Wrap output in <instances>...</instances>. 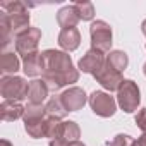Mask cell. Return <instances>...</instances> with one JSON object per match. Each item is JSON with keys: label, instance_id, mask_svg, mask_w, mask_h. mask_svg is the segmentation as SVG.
<instances>
[{"label": "cell", "instance_id": "19", "mask_svg": "<svg viewBox=\"0 0 146 146\" xmlns=\"http://www.w3.org/2000/svg\"><path fill=\"white\" fill-rule=\"evenodd\" d=\"M45 108H46V115H48V117H55V119H60V120L69 113V112L64 108V105H62L60 95H58V96H50L48 102H46V105H45Z\"/></svg>", "mask_w": 146, "mask_h": 146}, {"label": "cell", "instance_id": "24", "mask_svg": "<svg viewBox=\"0 0 146 146\" xmlns=\"http://www.w3.org/2000/svg\"><path fill=\"white\" fill-rule=\"evenodd\" d=\"M136 124H137V127L146 134V107L144 108H141L139 112H137V115H136Z\"/></svg>", "mask_w": 146, "mask_h": 146}, {"label": "cell", "instance_id": "18", "mask_svg": "<svg viewBox=\"0 0 146 146\" xmlns=\"http://www.w3.org/2000/svg\"><path fill=\"white\" fill-rule=\"evenodd\" d=\"M79 136H81L79 125L74 120H65L60 125V134L57 139H62L65 143H74V141H79Z\"/></svg>", "mask_w": 146, "mask_h": 146}, {"label": "cell", "instance_id": "11", "mask_svg": "<svg viewBox=\"0 0 146 146\" xmlns=\"http://www.w3.org/2000/svg\"><path fill=\"white\" fill-rule=\"evenodd\" d=\"M23 70L28 78H36L43 76L45 70V60H43V52H35L31 55L23 57Z\"/></svg>", "mask_w": 146, "mask_h": 146}, {"label": "cell", "instance_id": "14", "mask_svg": "<svg viewBox=\"0 0 146 146\" xmlns=\"http://www.w3.org/2000/svg\"><path fill=\"white\" fill-rule=\"evenodd\" d=\"M48 86L43 79H35L29 83V90H28V100L33 105H43V102L48 98Z\"/></svg>", "mask_w": 146, "mask_h": 146}, {"label": "cell", "instance_id": "28", "mask_svg": "<svg viewBox=\"0 0 146 146\" xmlns=\"http://www.w3.org/2000/svg\"><path fill=\"white\" fill-rule=\"evenodd\" d=\"M141 31H143V35L146 36V19H144V21L141 23Z\"/></svg>", "mask_w": 146, "mask_h": 146}, {"label": "cell", "instance_id": "22", "mask_svg": "<svg viewBox=\"0 0 146 146\" xmlns=\"http://www.w3.org/2000/svg\"><path fill=\"white\" fill-rule=\"evenodd\" d=\"M78 14H79V19L81 21H91L95 17V7L91 2H76L74 4Z\"/></svg>", "mask_w": 146, "mask_h": 146}, {"label": "cell", "instance_id": "10", "mask_svg": "<svg viewBox=\"0 0 146 146\" xmlns=\"http://www.w3.org/2000/svg\"><path fill=\"white\" fill-rule=\"evenodd\" d=\"M105 60H107V57H105L103 52L95 50V48H90V50L81 57V60H79V64H78V69L83 70V72H86V74H93V76H95L96 72L105 65Z\"/></svg>", "mask_w": 146, "mask_h": 146}, {"label": "cell", "instance_id": "20", "mask_svg": "<svg viewBox=\"0 0 146 146\" xmlns=\"http://www.w3.org/2000/svg\"><path fill=\"white\" fill-rule=\"evenodd\" d=\"M107 64H110L113 69H117L119 72H122V70H125L127 65H129V57H127V53L122 52V50H113V52H110V53L107 55Z\"/></svg>", "mask_w": 146, "mask_h": 146}, {"label": "cell", "instance_id": "3", "mask_svg": "<svg viewBox=\"0 0 146 146\" xmlns=\"http://www.w3.org/2000/svg\"><path fill=\"white\" fill-rule=\"evenodd\" d=\"M117 103L125 113L136 112L141 103V91L137 83H134L132 79H124V83L117 91Z\"/></svg>", "mask_w": 146, "mask_h": 146}, {"label": "cell", "instance_id": "1", "mask_svg": "<svg viewBox=\"0 0 146 146\" xmlns=\"http://www.w3.org/2000/svg\"><path fill=\"white\" fill-rule=\"evenodd\" d=\"M45 70H43V81L46 83L50 91H58L64 86L72 83H78L79 79V69L74 67L72 58L67 52L60 50H45L43 52Z\"/></svg>", "mask_w": 146, "mask_h": 146}, {"label": "cell", "instance_id": "26", "mask_svg": "<svg viewBox=\"0 0 146 146\" xmlns=\"http://www.w3.org/2000/svg\"><path fill=\"white\" fill-rule=\"evenodd\" d=\"M0 146H12V143L7 141V139H2V141H0Z\"/></svg>", "mask_w": 146, "mask_h": 146}, {"label": "cell", "instance_id": "13", "mask_svg": "<svg viewBox=\"0 0 146 146\" xmlns=\"http://www.w3.org/2000/svg\"><path fill=\"white\" fill-rule=\"evenodd\" d=\"M23 115H24V107L21 105V102L4 100L0 105V119L5 122H14L17 119H23Z\"/></svg>", "mask_w": 146, "mask_h": 146}, {"label": "cell", "instance_id": "8", "mask_svg": "<svg viewBox=\"0 0 146 146\" xmlns=\"http://www.w3.org/2000/svg\"><path fill=\"white\" fill-rule=\"evenodd\" d=\"M95 79H96V83L102 84V88H105L108 91H119L120 84L124 83L122 72H119L110 64H107V60H105V65L95 74Z\"/></svg>", "mask_w": 146, "mask_h": 146}, {"label": "cell", "instance_id": "7", "mask_svg": "<svg viewBox=\"0 0 146 146\" xmlns=\"http://www.w3.org/2000/svg\"><path fill=\"white\" fill-rule=\"evenodd\" d=\"M41 40V31L40 28L31 26L28 31H24L23 35H19L16 38V53L17 55H31L35 52H38V45Z\"/></svg>", "mask_w": 146, "mask_h": 146}, {"label": "cell", "instance_id": "5", "mask_svg": "<svg viewBox=\"0 0 146 146\" xmlns=\"http://www.w3.org/2000/svg\"><path fill=\"white\" fill-rule=\"evenodd\" d=\"M90 38H91V48L100 50L103 53L110 52L112 48V28L108 23L96 19L90 26Z\"/></svg>", "mask_w": 146, "mask_h": 146}, {"label": "cell", "instance_id": "25", "mask_svg": "<svg viewBox=\"0 0 146 146\" xmlns=\"http://www.w3.org/2000/svg\"><path fill=\"white\" fill-rule=\"evenodd\" d=\"M132 146H146V134L143 132V134L134 141V144H132Z\"/></svg>", "mask_w": 146, "mask_h": 146}, {"label": "cell", "instance_id": "16", "mask_svg": "<svg viewBox=\"0 0 146 146\" xmlns=\"http://www.w3.org/2000/svg\"><path fill=\"white\" fill-rule=\"evenodd\" d=\"M21 69V60L14 52H4L0 58V72L4 76H16V72Z\"/></svg>", "mask_w": 146, "mask_h": 146}, {"label": "cell", "instance_id": "15", "mask_svg": "<svg viewBox=\"0 0 146 146\" xmlns=\"http://www.w3.org/2000/svg\"><path fill=\"white\" fill-rule=\"evenodd\" d=\"M79 21H81V19H79V14H78L74 4H72V5H65V7H62V9L57 12V23L62 26V29L76 28Z\"/></svg>", "mask_w": 146, "mask_h": 146}, {"label": "cell", "instance_id": "23", "mask_svg": "<svg viewBox=\"0 0 146 146\" xmlns=\"http://www.w3.org/2000/svg\"><path fill=\"white\" fill-rule=\"evenodd\" d=\"M132 144H134V139L129 134H117L110 143V146H132Z\"/></svg>", "mask_w": 146, "mask_h": 146}, {"label": "cell", "instance_id": "21", "mask_svg": "<svg viewBox=\"0 0 146 146\" xmlns=\"http://www.w3.org/2000/svg\"><path fill=\"white\" fill-rule=\"evenodd\" d=\"M60 119H55V117H46L45 120V137H48L50 141L57 139L58 134H60Z\"/></svg>", "mask_w": 146, "mask_h": 146}, {"label": "cell", "instance_id": "29", "mask_svg": "<svg viewBox=\"0 0 146 146\" xmlns=\"http://www.w3.org/2000/svg\"><path fill=\"white\" fill-rule=\"evenodd\" d=\"M143 72H144V76H146V62H144V65H143Z\"/></svg>", "mask_w": 146, "mask_h": 146}, {"label": "cell", "instance_id": "4", "mask_svg": "<svg viewBox=\"0 0 146 146\" xmlns=\"http://www.w3.org/2000/svg\"><path fill=\"white\" fill-rule=\"evenodd\" d=\"M28 90L29 83H26V79L21 76H4L0 79V93L4 100L23 102L28 98Z\"/></svg>", "mask_w": 146, "mask_h": 146}, {"label": "cell", "instance_id": "12", "mask_svg": "<svg viewBox=\"0 0 146 146\" xmlns=\"http://www.w3.org/2000/svg\"><path fill=\"white\" fill-rule=\"evenodd\" d=\"M58 45L64 52H74L81 45V33L78 28H67L58 33Z\"/></svg>", "mask_w": 146, "mask_h": 146}, {"label": "cell", "instance_id": "17", "mask_svg": "<svg viewBox=\"0 0 146 146\" xmlns=\"http://www.w3.org/2000/svg\"><path fill=\"white\" fill-rule=\"evenodd\" d=\"M12 41H14V35L11 29L9 17L4 11H0V46H2V50L7 52V48L12 45Z\"/></svg>", "mask_w": 146, "mask_h": 146}, {"label": "cell", "instance_id": "27", "mask_svg": "<svg viewBox=\"0 0 146 146\" xmlns=\"http://www.w3.org/2000/svg\"><path fill=\"white\" fill-rule=\"evenodd\" d=\"M69 146H86V144L81 141H74V143H69Z\"/></svg>", "mask_w": 146, "mask_h": 146}, {"label": "cell", "instance_id": "6", "mask_svg": "<svg viewBox=\"0 0 146 146\" xmlns=\"http://www.w3.org/2000/svg\"><path fill=\"white\" fill-rule=\"evenodd\" d=\"M91 110L98 115V117H103V119H108L115 113L117 110V102L113 96H110V93H105V91H93L90 95V100H88Z\"/></svg>", "mask_w": 146, "mask_h": 146}, {"label": "cell", "instance_id": "9", "mask_svg": "<svg viewBox=\"0 0 146 146\" xmlns=\"http://www.w3.org/2000/svg\"><path fill=\"white\" fill-rule=\"evenodd\" d=\"M60 100H62V105H64V108L67 112H78L86 105V102L90 98L86 96L83 88L72 86V88L65 90L64 93H60Z\"/></svg>", "mask_w": 146, "mask_h": 146}, {"label": "cell", "instance_id": "2", "mask_svg": "<svg viewBox=\"0 0 146 146\" xmlns=\"http://www.w3.org/2000/svg\"><path fill=\"white\" fill-rule=\"evenodd\" d=\"M0 11H4L7 14L14 38H17L19 35H23L24 31H28L31 28L29 26V12L23 2H17V0L16 2H2L0 4Z\"/></svg>", "mask_w": 146, "mask_h": 146}]
</instances>
